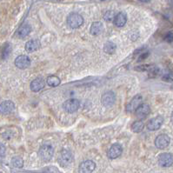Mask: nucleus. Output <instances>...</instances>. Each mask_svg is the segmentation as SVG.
<instances>
[{
  "label": "nucleus",
  "instance_id": "nucleus-1",
  "mask_svg": "<svg viewBox=\"0 0 173 173\" xmlns=\"http://www.w3.org/2000/svg\"><path fill=\"white\" fill-rule=\"evenodd\" d=\"M84 24V18L77 13H71L67 17V24L72 29H77Z\"/></svg>",
  "mask_w": 173,
  "mask_h": 173
},
{
  "label": "nucleus",
  "instance_id": "nucleus-2",
  "mask_svg": "<svg viewBox=\"0 0 173 173\" xmlns=\"http://www.w3.org/2000/svg\"><path fill=\"white\" fill-rule=\"evenodd\" d=\"M39 157L40 158L45 161V162H48L50 161L54 154V150L53 147L50 144H44L43 146H41V148L39 149L38 151Z\"/></svg>",
  "mask_w": 173,
  "mask_h": 173
},
{
  "label": "nucleus",
  "instance_id": "nucleus-3",
  "mask_svg": "<svg viewBox=\"0 0 173 173\" xmlns=\"http://www.w3.org/2000/svg\"><path fill=\"white\" fill-rule=\"evenodd\" d=\"M79 106H80L79 101L75 98L68 99L63 105V110L68 113H73V112H77L79 109Z\"/></svg>",
  "mask_w": 173,
  "mask_h": 173
},
{
  "label": "nucleus",
  "instance_id": "nucleus-4",
  "mask_svg": "<svg viewBox=\"0 0 173 173\" xmlns=\"http://www.w3.org/2000/svg\"><path fill=\"white\" fill-rule=\"evenodd\" d=\"M102 105L107 108L112 107L116 102V95L113 91H107L104 93L101 98Z\"/></svg>",
  "mask_w": 173,
  "mask_h": 173
},
{
  "label": "nucleus",
  "instance_id": "nucleus-5",
  "mask_svg": "<svg viewBox=\"0 0 173 173\" xmlns=\"http://www.w3.org/2000/svg\"><path fill=\"white\" fill-rule=\"evenodd\" d=\"M142 102H143V98H142L141 95L135 96L130 100V102L127 105V106H126V112L128 113H131V112H135L137 109V107L142 104Z\"/></svg>",
  "mask_w": 173,
  "mask_h": 173
},
{
  "label": "nucleus",
  "instance_id": "nucleus-6",
  "mask_svg": "<svg viewBox=\"0 0 173 173\" xmlns=\"http://www.w3.org/2000/svg\"><path fill=\"white\" fill-rule=\"evenodd\" d=\"M170 142H171V139L168 135L161 134V135L158 136L157 138L155 139V145L157 148L163 150L170 144Z\"/></svg>",
  "mask_w": 173,
  "mask_h": 173
},
{
  "label": "nucleus",
  "instance_id": "nucleus-7",
  "mask_svg": "<svg viewBox=\"0 0 173 173\" xmlns=\"http://www.w3.org/2000/svg\"><path fill=\"white\" fill-rule=\"evenodd\" d=\"M158 164L162 167H170L173 165V155L171 153H162L158 158Z\"/></svg>",
  "mask_w": 173,
  "mask_h": 173
},
{
  "label": "nucleus",
  "instance_id": "nucleus-8",
  "mask_svg": "<svg viewBox=\"0 0 173 173\" xmlns=\"http://www.w3.org/2000/svg\"><path fill=\"white\" fill-rule=\"evenodd\" d=\"M164 123V117L161 116H158L152 119H151L147 123V128L150 130H158Z\"/></svg>",
  "mask_w": 173,
  "mask_h": 173
},
{
  "label": "nucleus",
  "instance_id": "nucleus-9",
  "mask_svg": "<svg viewBox=\"0 0 173 173\" xmlns=\"http://www.w3.org/2000/svg\"><path fill=\"white\" fill-rule=\"evenodd\" d=\"M15 65L21 70L26 69L31 65V59L28 56L20 55L15 59Z\"/></svg>",
  "mask_w": 173,
  "mask_h": 173
},
{
  "label": "nucleus",
  "instance_id": "nucleus-10",
  "mask_svg": "<svg viewBox=\"0 0 173 173\" xmlns=\"http://www.w3.org/2000/svg\"><path fill=\"white\" fill-rule=\"evenodd\" d=\"M73 160V156L71 154L70 151L63 150L62 151L60 157H59V163L63 165V166H67L70 164H71Z\"/></svg>",
  "mask_w": 173,
  "mask_h": 173
},
{
  "label": "nucleus",
  "instance_id": "nucleus-11",
  "mask_svg": "<svg viewBox=\"0 0 173 173\" xmlns=\"http://www.w3.org/2000/svg\"><path fill=\"white\" fill-rule=\"evenodd\" d=\"M96 168V164L91 160H86L79 165V173H92Z\"/></svg>",
  "mask_w": 173,
  "mask_h": 173
},
{
  "label": "nucleus",
  "instance_id": "nucleus-12",
  "mask_svg": "<svg viewBox=\"0 0 173 173\" xmlns=\"http://www.w3.org/2000/svg\"><path fill=\"white\" fill-rule=\"evenodd\" d=\"M15 110V105L13 102L7 100L0 104V113L3 115H7L11 113Z\"/></svg>",
  "mask_w": 173,
  "mask_h": 173
},
{
  "label": "nucleus",
  "instance_id": "nucleus-13",
  "mask_svg": "<svg viewBox=\"0 0 173 173\" xmlns=\"http://www.w3.org/2000/svg\"><path fill=\"white\" fill-rule=\"evenodd\" d=\"M135 112H136V115L138 118L143 119L150 114L151 108H150L149 105H147V104H141L137 107V109L135 111Z\"/></svg>",
  "mask_w": 173,
  "mask_h": 173
},
{
  "label": "nucleus",
  "instance_id": "nucleus-14",
  "mask_svg": "<svg viewBox=\"0 0 173 173\" xmlns=\"http://www.w3.org/2000/svg\"><path fill=\"white\" fill-rule=\"evenodd\" d=\"M122 151H123L122 146L119 144H114L108 151V157L111 159H115L122 154Z\"/></svg>",
  "mask_w": 173,
  "mask_h": 173
},
{
  "label": "nucleus",
  "instance_id": "nucleus-15",
  "mask_svg": "<svg viewBox=\"0 0 173 173\" xmlns=\"http://www.w3.org/2000/svg\"><path fill=\"white\" fill-rule=\"evenodd\" d=\"M45 80L41 77H38L31 83V90L33 92H38L41 91L45 87Z\"/></svg>",
  "mask_w": 173,
  "mask_h": 173
},
{
  "label": "nucleus",
  "instance_id": "nucleus-16",
  "mask_svg": "<svg viewBox=\"0 0 173 173\" xmlns=\"http://www.w3.org/2000/svg\"><path fill=\"white\" fill-rule=\"evenodd\" d=\"M31 26L30 24H23L17 31V36L19 38H24L31 33Z\"/></svg>",
  "mask_w": 173,
  "mask_h": 173
},
{
  "label": "nucleus",
  "instance_id": "nucleus-17",
  "mask_svg": "<svg viewBox=\"0 0 173 173\" xmlns=\"http://www.w3.org/2000/svg\"><path fill=\"white\" fill-rule=\"evenodd\" d=\"M40 48V42L37 39L30 40L25 44V50L28 52H34Z\"/></svg>",
  "mask_w": 173,
  "mask_h": 173
},
{
  "label": "nucleus",
  "instance_id": "nucleus-18",
  "mask_svg": "<svg viewBox=\"0 0 173 173\" xmlns=\"http://www.w3.org/2000/svg\"><path fill=\"white\" fill-rule=\"evenodd\" d=\"M127 22V17L124 12H119L115 16L114 24L116 27H123Z\"/></svg>",
  "mask_w": 173,
  "mask_h": 173
},
{
  "label": "nucleus",
  "instance_id": "nucleus-19",
  "mask_svg": "<svg viewBox=\"0 0 173 173\" xmlns=\"http://www.w3.org/2000/svg\"><path fill=\"white\" fill-rule=\"evenodd\" d=\"M103 31V24L101 22H94L90 29V32L93 36H98Z\"/></svg>",
  "mask_w": 173,
  "mask_h": 173
},
{
  "label": "nucleus",
  "instance_id": "nucleus-20",
  "mask_svg": "<svg viewBox=\"0 0 173 173\" xmlns=\"http://www.w3.org/2000/svg\"><path fill=\"white\" fill-rule=\"evenodd\" d=\"M116 50V45L113 42H106L104 45V52L107 54H114Z\"/></svg>",
  "mask_w": 173,
  "mask_h": 173
},
{
  "label": "nucleus",
  "instance_id": "nucleus-21",
  "mask_svg": "<svg viewBox=\"0 0 173 173\" xmlns=\"http://www.w3.org/2000/svg\"><path fill=\"white\" fill-rule=\"evenodd\" d=\"M46 83L51 87H57V86H58L60 84L61 81H60V78L58 77L54 76V75H52V76H49L47 77Z\"/></svg>",
  "mask_w": 173,
  "mask_h": 173
},
{
  "label": "nucleus",
  "instance_id": "nucleus-22",
  "mask_svg": "<svg viewBox=\"0 0 173 173\" xmlns=\"http://www.w3.org/2000/svg\"><path fill=\"white\" fill-rule=\"evenodd\" d=\"M144 123L141 120L136 121L131 124V130L133 132H136V133L141 132L144 130Z\"/></svg>",
  "mask_w": 173,
  "mask_h": 173
},
{
  "label": "nucleus",
  "instance_id": "nucleus-23",
  "mask_svg": "<svg viewBox=\"0 0 173 173\" xmlns=\"http://www.w3.org/2000/svg\"><path fill=\"white\" fill-rule=\"evenodd\" d=\"M11 165L15 168H22L24 166V160L20 157H14L11 159Z\"/></svg>",
  "mask_w": 173,
  "mask_h": 173
},
{
  "label": "nucleus",
  "instance_id": "nucleus-24",
  "mask_svg": "<svg viewBox=\"0 0 173 173\" xmlns=\"http://www.w3.org/2000/svg\"><path fill=\"white\" fill-rule=\"evenodd\" d=\"M115 16V12L113 10H108V11L105 12V14L104 16V18L106 22H112V20H114Z\"/></svg>",
  "mask_w": 173,
  "mask_h": 173
},
{
  "label": "nucleus",
  "instance_id": "nucleus-25",
  "mask_svg": "<svg viewBox=\"0 0 173 173\" xmlns=\"http://www.w3.org/2000/svg\"><path fill=\"white\" fill-rule=\"evenodd\" d=\"M151 67H152V65H151V64H143V65L137 66L135 68V70L137 71H149Z\"/></svg>",
  "mask_w": 173,
  "mask_h": 173
},
{
  "label": "nucleus",
  "instance_id": "nucleus-26",
  "mask_svg": "<svg viewBox=\"0 0 173 173\" xmlns=\"http://www.w3.org/2000/svg\"><path fill=\"white\" fill-rule=\"evenodd\" d=\"M165 41H167V42H169V43L173 42V32H169V33H167V35L165 36Z\"/></svg>",
  "mask_w": 173,
  "mask_h": 173
},
{
  "label": "nucleus",
  "instance_id": "nucleus-27",
  "mask_svg": "<svg viewBox=\"0 0 173 173\" xmlns=\"http://www.w3.org/2000/svg\"><path fill=\"white\" fill-rule=\"evenodd\" d=\"M10 52V46L5 47V48H4V51H3V58H7V57L9 56Z\"/></svg>",
  "mask_w": 173,
  "mask_h": 173
},
{
  "label": "nucleus",
  "instance_id": "nucleus-28",
  "mask_svg": "<svg viewBox=\"0 0 173 173\" xmlns=\"http://www.w3.org/2000/svg\"><path fill=\"white\" fill-rule=\"evenodd\" d=\"M140 54H141V55H140V57H139L138 59H137V61H138V62H140V61H142V60L145 59V58L149 56V52H142V53H140Z\"/></svg>",
  "mask_w": 173,
  "mask_h": 173
},
{
  "label": "nucleus",
  "instance_id": "nucleus-29",
  "mask_svg": "<svg viewBox=\"0 0 173 173\" xmlns=\"http://www.w3.org/2000/svg\"><path fill=\"white\" fill-rule=\"evenodd\" d=\"M5 151H6L5 146L0 143V156H3L5 154Z\"/></svg>",
  "mask_w": 173,
  "mask_h": 173
},
{
  "label": "nucleus",
  "instance_id": "nucleus-30",
  "mask_svg": "<svg viewBox=\"0 0 173 173\" xmlns=\"http://www.w3.org/2000/svg\"><path fill=\"white\" fill-rule=\"evenodd\" d=\"M140 2H143V3H148V2H150L151 0H139Z\"/></svg>",
  "mask_w": 173,
  "mask_h": 173
},
{
  "label": "nucleus",
  "instance_id": "nucleus-31",
  "mask_svg": "<svg viewBox=\"0 0 173 173\" xmlns=\"http://www.w3.org/2000/svg\"><path fill=\"white\" fill-rule=\"evenodd\" d=\"M171 120H172V123H173V112L172 113V116H171Z\"/></svg>",
  "mask_w": 173,
  "mask_h": 173
},
{
  "label": "nucleus",
  "instance_id": "nucleus-32",
  "mask_svg": "<svg viewBox=\"0 0 173 173\" xmlns=\"http://www.w3.org/2000/svg\"><path fill=\"white\" fill-rule=\"evenodd\" d=\"M0 173H2V172H0Z\"/></svg>",
  "mask_w": 173,
  "mask_h": 173
}]
</instances>
